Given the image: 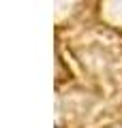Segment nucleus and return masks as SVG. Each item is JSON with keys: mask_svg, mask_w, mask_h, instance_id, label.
<instances>
[]
</instances>
